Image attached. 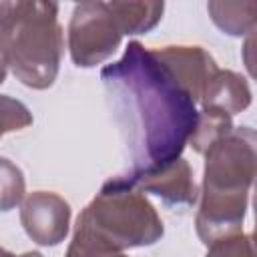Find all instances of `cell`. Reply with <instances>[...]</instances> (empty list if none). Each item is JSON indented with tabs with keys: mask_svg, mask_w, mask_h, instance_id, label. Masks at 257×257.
Returning a JSON list of instances; mask_svg holds the SVG:
<instances>
[{
	"mask_svg": "<svg viewBox=\"0 0 257 257\" xmlns=\"http://www.w3.org/2000/svg\"><path fill=\"white\" fill-rule=\"evenodd\" d=\"M76 225L116 251L149 247L165 235L163 221L151 201L122 175L108 179L80 211Z\"/></svg>",
	"mask_w": 257,
	"mask_h": 257,
	"instance_id": "cell-4",
	"label": "cell"
},
{
	"mask_svg": "<svg viewBox=\"0 0 257 257\" xmlns=\"http://www.w3.org/2000/svg\"><path fill=\"white\" fill-rule=\"evenodd\" d=\"M207 10L215 26L229 36H245L255 30L257 2H209Z\"/></svg>",
	"mask_w": 257,
	"mask_h": 257,
	"instance_id": "cell-11",
	"label": "cell"
},
{
	"mask_svg": "<svg viewBox=\"0 0 257 257\" xmlns=\"http://www.w3.org/2000/svg\"><path fill=\"white\" fill-rule=\"evenodd\" d=\"M18 257H42L38 251H28V253H24V255H18Z\"/></svg>",
	"mask_w": 257,
	"mask_h": 257,
	"instance_id": "cell-19",
	"label": "cell"
},
{
	"mask_svg": "<svg viewBox=\"0 0 257 257\" xmlns=\"http://www.w3.org/2000/svg\"><path fill=\"white\" fill-rule=\"evenodd\" d=\"M108 8L124 34H147L163 18V2H108Z\"/></svg>",
	"mask_w": 257,
	"mask_h": 257,
	"instance_id": "cell-10",
	"label": "cell"
},
{
	"mask_svg": "<svg viewBox=\"0 0 257 257\" xmlns=\"http://www.w3.org/2000/svg\"><path fill=\"white\" fill-rule=\"evenodd\" d=\"M32 124V112L28 106L8 94H0V139L6 133L22 131Z\"/></svg>",
	"mask_w": 257,
	"mask_h": 257,
	"instance_id": "cell-15",
	"label": "cell"
},
{
	"mask_svg": "<svg viewBox=\"0 0 257 257\" xmlns=\"http://www.w3.org/2000/svg\"><path fill=\"white\" fill-rule=\"evenodd\" d=\"M257 137L251 126H233L205 151L201 203L195 229L205 245L241 233L255 179Z\"/></svg>",
	"mask_w": 257,
	"mask_h": 257,
	"instance_id": "cell-2",
	"label": "cell"
},
{
	"mask_svg": "<svg viewBox=\"0 0 257 257\" xmlns=\"http://www.w3.org/2000/svg\"><path fill=\"white\" fill-rule=\"evenodd\" d=\"M56 2H0V54L28 88H50L64 54V30Z\"/></svg>",
	"mask_w": 257,
	"mask_h": 257,
	"instance_id": "cell-3",
	"label": "cell"
},
{
	"mask_svg": "<svg viewBox=\"0 0 257 257\" xmlns=\"http://www.w3.org/2000/svg\"><path fill=\"white\" fill-rule=\"evenodd\" d=\"M100 80L131 157L128 173L159 169L183 155L197 124V102L151 48L128 42L100 70Z\"/></svg>",
	"mask_w": 257,
	"mask_h": 257,
	"instance_id": "cell-1",
	"label": "cell"
},
{
	"mask_svg": "<svg viewBox=\"0 0 257 257\" xmlns=\"http://www.w3.org/2000/svg\"><path fill=\"white\" fill-rule=\"evenodd\" d=\"M199 102L201 108H215L233 116L251 104V88L247 78L239 72L217 68V72L207 82Z\"/></svg>",
	"mask_w": 257,
	"mask_h": 257,
	"instance_id": "cell-9",
	"label": "cell"
},
{
	"mask_svg": "<svg viewBox=\"0 0 257 257\" xmlns=\"http://www.w3.org/2000/svg\"><path fill=\"white\" fill-rule=\"evenodd\" d=\"M122 177L141 193H151L159 197L161 203L169 209H187L193 207L199 199L191 165L183 157L159 169H151L143 173H126Z\"/></svg>",
	"mask_w": 257,
	"mask_h": 257,
	"instance_id": "cell-7",
	"label": "cell"
},
{
	"mask_svg": "<svg viewBox=\"0 0 257 257\" xmlns=\"http://www.w3.org/2000/svg\"><path fill=\"white\" fill-rule=\"evenodd\" d=\"M122 32L108 2H80L68 22V52L78 68H92L120 46Z\"/></svg>",
	"mask_w": 257,
	"mask_h": 257,
	"instance_id": "cell-5",
	"label": "cell"
},
{
	"mask_svg": "<svg viewBox=\"0 0 257 257\" xmlns=\"http://www.w3.org/2000/svg\"><path fill=\"white\" fill-rule=\"evenodd\" d=\"M0 257H18V255H14L12 251H8V249H4V247H0Z\"/></svg>",
	"mask_w": 257,
	"mask_h": 257,
	"instance_id": "cell-18",
	"label": "cell"
},
{
	"mask_svg": "<svg viewBox=\"0 0 257 257\" xmlns=\"http://www.w3.org/2000/svg\"><path fill=\"white\" fill-rule=\"evenodd\" d=\"M231 131H233V116L215 108H201L189 145L193 147L195 153L205 155V151L211 145H215L221 137H225Z\"/></svg>",
	"mask_w": 257,
	"mask_h": 257,
	"instance_id": "cell-12",
	"label": "cell"
},
{
	"mask_svg": "<svg viewBox=\"0 0 257 257\" xmlns=\"http://www.w3.org/2000/svg\"><path fill=\"white\" fill-rule=\"evenodd\" d=\"M64 257H128L124 251H116L98 237H94L90 231H86L80 225H74L72 241L66 249Z\"/></svg>",
	"mask_w": 257,
	"mask_h": 257,
	"instance_id": "cell-14",
	"label": "cell"
},
{
	"mask_svg": "<svg viewBox=\"0 0 257 257\" xmlns=\"http://www.w3.org/2000/svg\"><path fill=\"white\" fill-rule=\"evenodd\" d=\"M20 223L34 243L54 247L68 235L70 205L52 191H32L22 199Z\"/></svg>",
	"mask_w": 257,
	"mask_h": 257,
	"instance_id": "cell-6",
	"label": "cell"
},
{
	"mask_svg": "<svg viewBox=\"0 0 257 257\" xmlns=\"http://www.w3.org/2000/svg\"><path fill=\"white\" fill-rule=\"evenodd\" d=\"M6 72H8V66H6V62H4V58L0 54V84L6 80Z\"/></svg>",
	"mask_w": 257,
	"mask_h": 257,
	"instance_id": "cell-17",
	"label": "cell"
},
{
	"mask_svg": "<svg viewBox=\"0 0 257 257\" xmlns=\"http://www.w3.org/2000/svg\"><path fill=\"white\" fill-rule=\"evenodd\" d=\"M24 175L6 157H0V211H10L24 199Z\"/></svg>",
	"mask_w": 257,
	"mask_h": 257,
	"instance_id": "cell-13",
	"label": "cell"
},
{
	"mask_svg": "<svg viewBox=\"0 0 257 257\" xmlns=\"http://www.w3.org/2000/svg\"><path fill=\"white\" fill-rule=\"evenodd\" d=\"M151 50L169 68L175 80L191 94V98L199 102L207 82L219 68L215 58L201 46L171 44V46H161Z\"/></svg>",
	"mask_w": 257,
	"mask_h": 257,
	"instance_id": "cell-8",
	"label": "cell"
},
{
	"mask_svg": "<svg viewBox=\"0 0 257 257\" xmlns=\"http://www.w3.org/2000/svg\"><path fill=\"white\" fill-rule=\"evenodd\" d=\"M209 251L205 257H255L253 235L251 233H235L207 245Z\"/></svg>",
	"mask_w": 257,
	"mask_h": 257,
	"instance_id": "cell-16",
	"label": "cell"
}]
</instances>
